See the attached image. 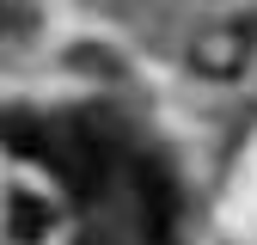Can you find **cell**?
<instances>
[{"label": "cell", "instance_id": "obj_1", "mask_svg": "<svg viewBox=\"0 0 257 245\" xmlns=\"http://www.w3.org/2000/svg\"><path fill=\"white\" fill-rule=\"evenodd\" d=\"M0 141L43 160L80 202H92L104 190V172L116 160L110 135L98 129V116H61V122H37V116H0Z\"/></svg>", "mask_w": 257, "mask_h": 245}, {"label": "cell", "instance_id": "obj_2", "mask_svg": "<svg viewBox=\"0 0 257 245\" xmlns=\"http://www.w3.org/2000/svg\"><path fill=\"white\" fill-rule=\"evenodd\" d=\"M251 55V31L245 25H208L196 43H190V61L208 74V80H233Z\"/></svg>", "mask_w": 257, "mask_h": 245}, {"label": "cell", "instance_id": "obj_3", "mask_svg": "<svg viewBox=\"0 0 257 245\" xmlns=\"http://www.w3.org/2000/svg\"><path fill=\"white\" fill-rule=\"evenodd\" d=\"M135 190H141V208H147V233L153 245H172V227H178V184L159 160H141L135 166Z\"/></svg>", "mask_w": 257, "mask_h": 245}, {"label": "cell", "instance_id": "obj_4", "mask_svg": "<svg viewBox=\"0 0 257 245\" xmlns=\"http://www.w3.org/2000/svg\"><path fill=\"white\" fill-rule=\"evenodd\" d=\"M43 233H49V202L13 190V239H19V245H37Z\"/></svg>", "mask_w": 257, "mask_h": 245}]
</instances>
